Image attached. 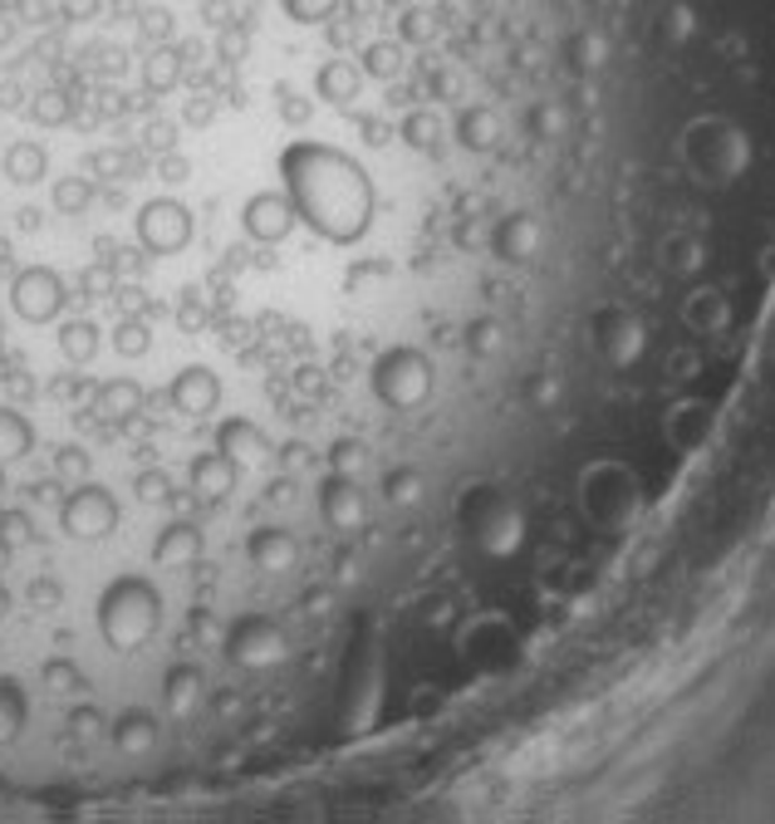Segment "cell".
I'll use <instances>...</instances> for the list:
<instances>
[{
  "label": "cell",
  "mask_w": 775,
  "mask_h": 824,
  "mask_svg": "<svg viewBox=\"0 0 775 824\" xmlns=\"http://www.w3.org/2000/svg\"><path fill=\"white\" fill-rule=\"evenodd\" d=\"M216 447H221L226 457H235V461H255V457L270 451V441H265V432L255 427L251 417H226L221 427H216Z\"/></svg>",
  "instance_id": "obj_17"
},
{
  "label": "cell",
  "mask_w": 775,
  "mask_h": 824,
  "mask_svg": "<svg viewBox=\"0 0 775 824\" xmlns=\"http://www.w3.org/2000/svg\"><path fill=\"white\" fill-rule=\"evenodd\" d=\"M162 696H167V712H172V716H192V712H196V702H202V672H196L192 663L167 667Z\"/></svg>",
  "instance_id": "obj_18"
},
{
  "label": "cell",
  "mask_w": 775,
  "mask_h": 824,
  "mask_svg": "<svg viewBox=\"0 0 775 824\" xmlns=\"http://www.w3.org/2000/svg\"><path fill=\"white\" fill-rule=\"evenodd\" d=\"M98 324H88V319H69L64 329H59V353H64L69 363H88L98 353Z\"/></svg>",
  "instance_id": "obj_23"
},
{
  "label": "cell",
  "mask_w": 775,
  "mask_h": 824,
  "mask_svg": "<svg viewBox=\"0 0 775 824\" xmlns=\"http://www.w3.org/2000/svg\"><path fill=\"white\" fill-rule=\"evenodd\" d=\"M368 383L383 408L412 412L432 398V363H427V353L412 349V343H392V349H383L378 359H373Z\"/></svg>",
  "instance_id": "obj_4"
},
{
  "label": "cell",
  "mask_w": 775,
  "mask_h": 824,
  "mask_svg": "<svg viewBox=\"0 0 775 824\" xmlns=\"http://www.w3.org/2000/svg\"><path fill=\"white\" fill-rule=\"evenodd\" d=\"M0 172H5L15 186L45 182V177H49V153H45V143H35V137H15V143L0 153Z\"/></svg>",
  "instance_id": "obj_15"
},
{
  "label": "cell",
  "mask_w": 775,
  "mask_h": 824,
  "mask_svg": "<svg viewBox=\"0 0 775 824\" xmlns=\"http://www.w3.org/2000/svg\"><path fill=\"white\" fill-rule=\"evenodd\" d=\"M10 310L25 324H49L64 310V280H59L49 265H25V270L10 280Z\"/></svg>",
  "instance_id": "obj_8"
},
{
  "label": "cell",
  "mask_w": 775,
  "mask_h": 824,
  "mask_svg": "<svg viewBox=\"0 0 775 824\" xmlns=\"http://www.w3.org/2000/svg\"><path fill=\"white\" fill-rule=\"evenodd\" d=\"M88 202H94V182H88V177H55V186H49V206H55L59 216L88 211Z\"/></svg>",
  "instance_id": "obj_24"
},
{
  "label": "cell",
  "mask_w": 775,
  "mask_h": 824,
  "mask_svg": "<svg viewBox=\"0 0 775 824\" xmlns=\"http://www.w3.org/2000/svg\"><path fill=\"white\" fill-rule=\"evenodd\" d=\"M226 653L241 667H275V663H284L290 643H284V628L275 623L270 614H245L226 628Z\"/></svg>",
  "instance_id": "obj_5"
},
{
  "label": "cell",
  "mask_w": 775,
  "mask_h": 824,
  "mask_svg": "<svg viewBox=\"0 0 775 824\" xmlns=\"http://www.w3.org/2000/svg\"><path fill=\"white\" fill-rule=\"evenodd\" d=\"M157 172H162L167 182H182V177L192 172V167H186V157H182V153H167L162 162H157Z\"/></svg>",
  "instance_id": "obj_34"
},
{
  "label": "cell",
  "mask_w": 775,
  "mask_h": 824,
  "mask_svg": "<svg viewBox=\"0 0 775 824\" xmlns=\"http://www.w3.org/2000/svg\"><path fill=\"white\" fill-rule=\"evenodd\" d=\"M202 549H206L202 530H196L192 520H172V525L157 530V540H153V565H162V569L196 565V559H202Z\"/></svg>",
  "instance_id": "obj_14"
},
{
  "label": "cell",
  "mask_w": 775,
  "mask_h": 824,
  "mask_svg": "<svg viewBox=\"0 0 775 824\" xmlns=\"http://www.w3.org/2000/svg\"><path fill=\"white\" fill-rule=\"evenodd\" d=\"M167 398H172V408L186 412V417H206V412H216V402H221V378H216L206 363H186V368L167 383Z\"/></svg>",
  "instance_id": "obj_10"
},
{
  "label": "cell",
  "mask_w": 775,
  "mask_h": 824,
  "mask_svg": "<svg viewBox=\"0 0 775 824\" xmlns=\"http://www.w3.org/2000/svg\"><path fill=\"white\" fill-rule=\"evenodd\" d=\"M45 682L55 687V692H78V687H84V672H78V663H69V657H49Z\"/></svg>",
  "instance_id": "obj_31"
},
{
  "label": "cell",
  "mask_w": 775,
  "mask_h": 824,
  "mask_svg": "<svg viewBox=\"0 0 775 824\" xmlns=\"http://www.w3.org/2000/svg\"><path fill=\"white\" fill-rule=\"evenodd\" d=\"M94 412H104L108 422H123L133 412H143V388L133 378H108L104 388L94 392Z\"/></svg>",
  "instance_id": "obj_19"
},
{
  "label": "cell",
  "mask_w": 775,
  "mask_h": 824,
  "mask_svg": "<svg viewBox=\"0 0 775 824\" xmlns=\"http://www.w3.org/2000/svg\"><path fill=\"white\" fill-rule=\"evenodd\" d=\"M0 614H10V589L0 584Z\"/></svg>",
  "instance_id": "obj_39"
},
{
  "label": "cell",
  "mask_w": 775,
  "mask_h": 824,
  "mask_svg": "<svg viewBox=\"0 0 775 824\" xmlns=\"http://www.w3.org/2000/svg\"><path fill=\"white\" fill-rule=\"evenodd\" d=\"M457 525L467 535V545L476 549L481 559H496V565H510V559L525 549V510L496 481H471L457 500Z\"/></svg>",
  "instance_id": "obj_2"
},
{
  "label": "cell",
  "mask_w": 775,
  "mask_h": 824,
  "mask_svg": "<svg viewBox=\"0 0 775 824\" xmlns=\"http://www.w3.org/2000/svg\"><path fill=\"white\" fill-rule=\"evenodd\" d=\"M20 226H25V231H35V226H39V211H35V206H25V211H20Z\"/></svg>",
  "instance_id": "obj_36"
},
{
  "label": "cell",
  "mask_w": 775,
  "mask_h": 824,
  "mask_svg": "<svg viewBox=\"0 0 775 824\" xmlns=\"http://www.w3.org/2000/svg\"><path fill=\"white\" fill-rule=\"evenodd\" d=\"M59 525L69 530L74 540H104L118 530V500L113 490L94 486V481H78L69 490V500L59 506Z\"/></svg>",
  "instance_id": "obj_6"
},
{
  "label": "cell",
  "mask_w": 775,
  "mask_h": 824,
  "mask_svg": "<svg viewBox=\"0 0 775 824\" xmlns=\"http://www.w3.org/2000/svg\"><path fill=\"white\" fill-rule=\"evenodd\" d=\"M245 555H251V565L265 569V574H284V569H294V559H300V545H294V535L284 525H261L245 540Z\"/></svg>",
  "instance_id": "obj_12"
},
{
  "label": "cell",
  "mask_w": 775,
  "mask_h": 824,
  "mask_svg": "<svg viewBox=\"0 0 775 824\" xmlns=\"http://www.w3.org/2000/svg\"><path fill=\"white\" fill-rule=\"evenodd\" d=\"M29 447H35V427H29V417L25 412H15V408H0V466H5V461L29 457Z\"/></svg>",
  "instance_id": "obj_20"
},
{
  "label": "cell",
  "mask_w": 775,
  "mask_h": 824,
  "mask_svg": "<svg viewBox=\"0 0 775 824\" xmlns=\"http://www.w3.org/2000/svg\"><path fill=\"white\" fill-rule=\"evenodd\" d=\"M29 706H25V687L15 682V677H0V746H10L20 736V726H25Z\"/></svg>",
  "instance_id": "obj_21"
},
{
  "label": "cell",
  "mask_w": 775,
  "mask_h": 824,
  "mask_svg": "<svg viewBox=\"0 0 775 824\" xmlns=\"http://www.w3.org/2000/svg\"><path fill=\"white\" fill-rule=\"evenodd\" d=\"M290 461H294V466H304V461H310V447H300V441H294V447H290Z\"/></svg>",
  "instance_id": "obj_37"
},
{
  "label": "cell",
  "mask_w": 775,
  "mask_h": 824,
  "mask_svg": "<svg viewBox=\"0 0 775 824\" xmlns=\"http://www.w3.org/2000/svg\"><path fill=\"white\" fill-rule=\"evenodd\" d=\"M113 746L123 755H147L157 746V716L143 712V706H128V712H118L113 722Z\"/></svg>",
  "instance_id": "obj_16"
},
{
  "label": "cell",
  "mask_w": 775,
  "mask_h": 824,
  "mask_svg": "<svg viewBox=\"0 0 775 824\" xmlns=\"http://www.w3.org/2000/svg\"><path fill=\"white\" fill-rule=\"evenodd\" d=\"M55 476L69 481V486L88 481V451H84V447H59V451H55Z\"/></svg>",
  "instance_id": "obj_30"
},
{
  "label": "cell",
  "mask_w": 775,
  "mask_h": 824,
  "mask_svg": "<svg viewBox=\"0 0 775 824\" xmlns=\"http://www.w3.org/2000/svg\"><path fill=\"white\" fill-rule=\"evenodd\" d=\"M157 618H162V594H157L153 579L143 574H118L113 584L98 594V633L108 647L118 653H133L147 638L157 633Z\"/></svg>",
  "instance_id": "obj_3"
},
{
  "label": "cell",
  "mask_w": 775,
  "mask_h": 824,
  "mask_svg": "<svg viewBox=\"0 0 775 824\" xmlns=\"http://www.w3.org/2000/svg\"><path fill=\"white\" fill-rule=\"evenodd\" d=\"M363 461H368V451H363V441H353V437H339L329 447V471L334 476H359Z\"/></svg>",
  "instance_id": "obj_28"
},
{
  "label": "cell",
  "mask_w": 775,
  "mask_h": 824,
  "mask_svg": "<svg viewBox=\"0 0 775 824\" xmlns=\"http://www.w3.org/2000/svg\"><path fill=\"white\" fill-rule=\"evenodd\" d=\"M467 349L476 353V359H496V353L506 349V334H500V324L491 319V314H481V319L467 324Z\"/></svg>",
  "instance_id": "obj_26"
},
{
  "label": "cell",
  "mask_w": 775,
  "mask_h": 824,
  "mask_svg": "<svg viewBox=\"0 0 775 824\" xmlns=\"http://www.w3.org/2000/svg\"><path fill=\"white\" fill-rule=\"evenodd\" d=\"M235 481H241V461L226 457L221 447L216 451H202V457H192V490L202 500H226L235 490Z\"/></svg>",
  "instance_id": "obj_13"
},
{
  "label": "cell",
  "mask_w": 775,
  "mask_h": 824,
  "mask_svg": "<svg viewBox=\"0 0 775 824\" xmlns=\"http://www.w3.org/2000/svg\"><path fill=\"white\" fill-rule=\"evenodd\" d=\"M383 496H388L392 506H417L422 500V471L417 466H392L388 476H383Z\"/></svg>",
  "instance_id": "obj_25"
},
{
  "label": "cell",
  "mask_w": 775,
  "mask_h": 824,
  "mask_svg": "<svg viewBox=\"0 0 775 824\" xmlns=\"http://www.w3.org/2000/svg\"><path fill=\"white\" fill-rule=\"evenodd\" d=\"M133 490H137V500H143V506H167V500H172V476H167V471H157V466H147V471H137Z\"/></svg>",
  "instance_id": "obj_29"
},
{
  "label": "cell",
  "mask_w": 775,
  "mask_h": 824,
  "mask_svg": "<svg viewBox=\"0 0 775 824\" xmlns=\"http://www.w3.org/2000/svg\"><path fill=\"white\" fill-rule=\"evenodd\" d=\"M324 608H329V594L310 589V594H304V614H324Z\"/></svg>",
  "instance_id": "obj_35"
},
{
  "label": "cell",
  "mask_w": 775,
  "mask_h": 824,
  "mask_svg": "<svg viewBox=\"0 0 775 824\" xmlns=\"http://www.w3.org/2000/svg\"><path fill=\"white\" fill-rule=\"evenodd\" d=\"M10 549H15V545H10V540H5V535H0V569H5V565H10Z\"/></svg>",
  "instance_id": "obj_38"
},
{
  "label": "cell",
  "mask_w": 775,
  "mask_h": 824,
  "mask_svg": "<svg viewBox=\"0 0 775 824\" xmlns=\"http://www.w3.org/2000/svg\"><path fill=\"white\" fill-rule=\"evenodd\" d=\"M137 241L153 255H177L192 241V211H186L177 196H153L137 211Z\"/></svg>",
  "instance_id": "obj_7"
},
{
  "label": "cell",
  "mask_w": 775,
  "mask_h": 824,
  "mask_svg": "<svg viewBox=\"0 0 775 824\" xmlns=\"http://www.w3.org/2000/svg\"><path fill=\"white\" fill-rule=\"evenodd\" d=\"M284 196L294 202V216L324 235L329 245H353L373 226V177L363 172L359 157L343 147L294 137L280 153Z\"/></svg>",
  "instance_id": "obj_1"
},
{
  "label": "cell",
  "mask_w": 775,
  "mask_h": 824,
  "mask_svg": "<svg viewBox=\"0 0 775 824\" xmlns=\"http://www.w3.org/2000/svg\"><path fill=\"white\" fill-rule=\"evenodd\" d=\"M294 226H300V216H294V202L284 192H255V196H245L241 231L251 235V241L275 245V241H284Z\"/></svg>",
  "instance_id": "obj_9"
},
{
  "label": "cell",
  "mask_w": 775,
  "mask_h": 824,
  "mask_svg": "<svg viewBox=\"0 0 775 824\" xmlns=\"http://www.w3.org/2000/svg\"><path fill=\"white\" fill-rule=\"evenodd\" d=\"M113 349L123 353V359H143L147 349H153V329H147V319H123L113 329Z\"/></svg>",
  "instance_id": "obj_27"
},
{
  "label": "cell",
  "mask_w": 775,
  "mask_h": 824,
  "mask_svg": "<svg viewBox=\"0 0 775 824\" xmlns=\"http://www.w3.org/2000/svg\"><path fill=\"white\" fill-rule=\"evenodd\" d=\"M319 510L329 530H363L368 520V506H363V490L353 476H329L319 486Z\"/></svg>",
  "instance_id": "obj_11"
},
{
  "label": "cell",
  "mask_w": 775,
  "mask_h": 824,
  "mask_svg": "<svg viewBox=\"0 0 775 824\" xmlns=\"http://www.w3.org/2000/svg\"><path fill=\"white\" fill-rule=\"evenodd\" d=\"M69 726H74L78 741H94V726H104V716H98L94 706H78V712L69 716Z\"/></svg>",
  "instance_id": "obj_33"
},
{
  "label": "cell",
  "mask_w": 775,
  "mask_h": 824,
  "mask_svg": "<svg viewBox=\"0 0 775 824\" xmlns=\"http://www.w3.org/2000/svg\"><path fill=\"white\" fill-rule=\"evenodd\" d=\"M25 108L39 128H64L69 118H74V98H69L64 88H39V94H29Z\"/></svg>",
  "instance_id": "obj_22"
},
{
  "label": "cell",
  "mask_w": 775,
  "mask_h": 824,
  "mask_svg": "<svg viewBox=\"0 0 775 824\" xmlns=\"http://www.w3.org/2000/svg\"><path fill=\"white\" fill-rule=\"evenodd\" d=\"M0 535H5L10 545L29 540V516H20V510H5V516H0Z\"/></svg>",
  "instance_id": "obj_32"
}]
</instances>
